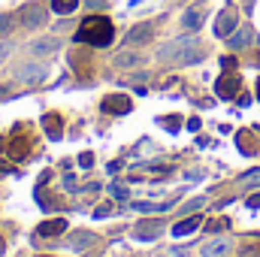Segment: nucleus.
I'll return each instance as SVG.
<instances>
[{"mask_svg": "<svg viewBox=\"0 0 260 257\" xmlns=\"http://www.w3.org/2000/svg\"><path fill=\"white\" fill-rule=\"evenodd\" d=\"M164 127H170V130H179V127H182V121H179V118H164Z\"/></svg>", "mask_w": 260, "mask_h": 257, "instance_id": "25", "label": "nucleus"}, {"mask_svg": "<svg viewBox=\"0 0 260 257\" xmlns=\"http://www.w3.org/2000/svg\"><path fill=\"white\" fill-rule=\"evenodd\" d=\"M115 64L121 67V70H130V67H139V64H145V61H142V55H139V52H118Z\"/></svg>", "mask_w": 260, "mask_h": 257, "instance_id": "17", "label": "nucleus"}, {"mask_svg": "<svg viewBox=\"0 0 260 257\" xmlns=\"http://www.w3.org/2000/svg\"><path fill=\"white\" fill-rule=\"evenodd\" d=\"M18 18H21V24L24 27H40V24H46V6L43 3H27V6H21V12H18Z\"/></svg>", "mask_w": 260, "mask_h": 257, "instance_id": "3", "label": "nucleus"}, {"mask_svg": "<svg viewBox=\"0 0 260 257\" xmlns=\"http://www.w3.org/2000/svg\"><path fill=\"white\" fill-rule=\"evenodd\" d=\"M79 164H82V167H91V164H94V154H91V151H85V154L79 157Z\"/></svg>", "mask_w": 260, "mask_h": 257, "instance_id": "26", "label": "nucleus"}, {"mask_svg": "<svg viewBox=\"0 0 260 257\" xmlns=\"http://www.w3.org/2000/svg\"><path fill=\"white\" fill-rule=\"evenodd\" d=\"M257 64H260V55H257Z\"/></svg>", "mask_w": 260, "mask_h": 257, "instance_id": "31", "label": "nucleus"}, {"mask_svg": "<svg viewBox=\"0 0 260 257\" xmlns=\"http://www.w3.org/2000/svg\"><path fill=\"white\" fill-rule=\"evenodd\" d=\"M103 112H109V115H124V112H130V100L124 94H112V97L103 100Z\"/></svg>", "mask_w": 260, "mask_h": 257, "instance_id": "8", "label": "nucleus"}, {"mask_svg": "<svg viewBox=\"0 0 260 257\" xmlns=\"http://www.w3.org/2000/svg\"><path fill=\"white\" fill-rule=\"evenodd\" d=\"M200 224H203V221H200V215H191V218H185V221H179V224L173 227V236H191Z\"/></svg>", "mask_w": 260, "mask_h": 257, "instance_id": "16", "label": "nucleus"}, {"mask_svg": "<svg viewBox=\"0 0 260 257\" xmlns=\"http://www.w3.org/2000/svg\"><path fill=\"white\" fill-rule=\"evenodd\" d=\"M167 257H191V251H185V248H170Z\"/></svg>", "mask_w": 260, "mask_h": 257, "instance_id": "24", "label": "nucleus"}, {"mask_svg": "<svg viewBox=\"0 0 260 257\" xmlns=\"http://www.w3.org/2000/svg\"><path fill=\"white\" fill-rule=\"evenodd\" d=\"M248 209H260V194H251L248 197Z\"/></svg>", "mask_w": 260, "mask_h": 257, "instance_id": "27", "label": "nucleus"}, {"mask_svg": "<svg viewBox=\"0 0 260 257\" xmlns=\"http://www.w3.org/2000/svg\"><path fill=\"white\" fill-rule=\"evenodd\" d=\"M79 3H82V0H52V9H55L58 15H70Z\"/></svg>", "mask_w": 260, "mask_h": 257, "instance_id": "20", "label": "nucleus"}, {"mask_svg": "<svg viewBox=\"0 0 260 257\" xmlns=\"http://www.w3.org/2000/svg\"><path fill=\"white\" fill-rule=\"evenodd\" d=\"M182 24H185V30H197V27L203 24V9H200V6L188 9V12L182 15Z\"/></svg>", "mask_w": 260, "mask_h": 257, "instance_id": "18", "label": "nucleus"}, {"mask_svg": "<svg viewBox=\"0 0 260 257\" xmlns=\"http://www.w3.org/2000/svg\"><path fill=\"white\" fill-rule=\"evenodd\" d=\"M85 3H88L91 9H103V6H106V0H85Z\"/></svg>", "mask_w": 260, "mask_h": 257, "instance_id": "28", "label": "nucleus"}, {"mask_svg": "<svg viewBox=\"0 0 260 257\" xmlns=\"http://www.w3.org/2000/svg\"><path fill=\"white\" fill-rule=\"evenodd\" d=\"M46 76H49V67L46 64H21L18 67V79L24 85H40V82H46Z\"/></svg>", "mask_w": 260, "mask_h": 257, "instance_id": "5", "label": "nucleus"}, {"mask_svg": "<svg viewBox=\"0 0 260 257\" xmlns=\"http://www.w3.org/2000/svg\"><path fill=\"white\" fill-rule=\"evenodd\" d=\"M6 55H9V43H0V64L6 61Z\"/></svg>", "mask_w": 260, "mask_h": 257, "instance_id": "29", "label": "nucleus"}, {"mask_svg": "<svg viewBox=\"0 0 260 257\" xmlns=\"http://www.w3.org/2000/svg\"><path fill=\"white\" fill-rule=\"evenodd\" d=\"M236 91H239V76L230 70V73H224L218 82H215V94L221 97V100H233L236 97Z\"/></svg>", "mask_w": 260, "mask_h": 257, "instance_id": "4", "label": "nucleus"}, {"mask_svg": "<svg viewBox=\"0 0 260 257\" xmlns=\"http://www.w3.org/2000/svg\"><path fill=\"white\" fill-rule=\"evenodd\" d=\"M109 191H112L115 200H127V185H121V182H112V188H109Z\"/></svg>", "mask_w": 260, "mask_h": 257, "instance_id": "22", "label": "nucleus"}, {"mask_svg": "<svg viewBox=\"0 0 260 257\" xmlns=\"http://www.w3.org/2000/svg\"><path fill=\"white\" fill-rule=\"evenodd\" d=\"M157 58L167 61V64H200V61L206 58V49L197 43L194 37H182V40L167 43V46L157 52Z\"/></svg>", "mask_w": 260, "mask_h": 257, "instance_id": "2", "label": "nucleus"}, {"mask_svg": "<svg viewBox=\"0 0 260 257\" xmlns=\"http://www.w3.org/2000/svg\"><path fill=\"white\" fill-rule=\"evenodd\" d=\"M164 233V221H139L136 224V239H157Z\"/></svg>", "mask_w": 260, "mask_h": 257, "instance_id": "9", "label": "nucleus"}, {"mask_svg": "<svg viewBox=\"0 0 260 257\" xmlns=\"http://www.w3.org/2000/svg\"><path fill=\"white\" fill-rule=\"evenodd\" d=\"M30 49H34L37 55H52V52H58V49H61V43H58V40H37Z\"/></svg>", "mask_w": 260, "mask_h": 257, "instance_id": "19", "label": "nucleus"}, {"mask_svg": "<svg viewBox=\"0 0 260 257\" xmlns=\"http://www.w3.org/2000/svg\"><path fill=\"white\" fill-rule=\"evenodd\" d=\"M236 27H239V15L233 9H224L218 15V21H215V37H230Z\"/></svg>", "mask_w": 260, "mask_h": 257, "instance_id": "6", "label": "nucleus"}, {"mask_svg": "<svg viewBox=\"0 0 260 257\" xmlns=\"http://www.w3.org/2000/svg\"><path fill=\"white\" fill-rule=\"evenodd\" d=\"M257 97H260V82H257Z\"/></svg>", "mask_w": 260, "mask_h": 257, "instance_id": "30", "label": "nucleus"}, {"mask_svg": "<svg viewBox=\"0 0 260 257\" xmlns=\"http://www.w3.org/2000/svg\"><path fill=\"white\" fill-rule=\"evenodd\" d=\"M15 30V15H0V40Z\"/></svg>", "mask_w": 260, "mask_h": 257, "instance_id": "21", "label": "nucleus"}, {"mask_svg": "<svg viewBox=\"0 0 260 257\" xmlns=\"http://www.w3.org/2000/svg\"><path fill=\"white\" fill-rule=\"evenodd\" d=\"M151 37H154V24H148V21H145V24H136V27L130 30L124 43H127V46H145Z\"/></svg>", "mask_w": 260, "mask_h": 257, "instance_id": "7", "label": "nucleus"}, {"mask_svg": "<svg viewBox=\"0 0 260 257\" xmlns=\"http://www.w3.org/2000/svg\"><path fill=\"white\" fill-rule=\"evenodd\" d=\"M76 40L79 43H88V46H97V49H106L112 40H115V27L106 15H88L79 30H76Z\"/></svg>", "mask_w": 260, "mask_h": 257, "instance_id": "1", "label": "nucleus"}, {"mask_svg": "<svg viewBox=\"0 0 260 257\" xmlns=\"http://www.w3.org/2000/svg\"><path fill=\"white\" fill-rule=\"evenodd\" d=\"M227 251H230V242H227V239H212V242H206V245L200 248L203 257H224Z\"/></svg>", "mask_w": 260, "mask_h": 257, "instance_id": "12", "label": "nucleus"}, {"mask_svg": "<svg viewBox=\"0 0 260 257\" xmlns=\"http://www.w3.org/2000/svg\"><path fill=\"white\" fill-rule=\"evenodd\" d=\"M64 230H67V221H64V218H55V221H43L37 233H40V236H49V239H52V236H61Z\"/></svg>", "mask_w": 260, "mask_h": 257, "instance_id": "14", "label": "nucleus"}, {"mask_svg": "<svg viewBox=\"0 0 260 257\" xmlns=\"http://www.w3.org/2000/svg\"><path fill=\"white\" fill-rule=\"evenodd\" d=\"M242 182H245V185H251V182H260V170H251V173H245V176H242Z\"/></svg>", "mask_w": 260, "mask_h": 257, "instance_id": "23", "label": "nucleus"}, {"mask_svg": "<svg viewBox=\"0 0 260 257\" xmlns=\"http://www.w3.org/2000/svg\"><path fill=\"white\" fill-rule=\"evenodd\" d=\"M88 245H94V233H85V230L73 233V239H70V251H73V254H82Z\"/></svg>", "mask_w": 260, "mask_h": 257, "instance_id": "13", "label": "nucleus"}, {"mask_svg": "<svg viewBox=\"0 0 260 257\" xmlns=\"http://www.w3.org/2000/svg\"><path fill=\"white\" fill-rule=\"evenodd\" d=\"M251 40H254L251 27H239V30H233V34L227 37V46H230V49H245Z\"/></svg>", "mask_w": 260, "mask_h": 257, "instance_id": "11", "label": "nucleus"}, {"mask_svg": "<svg viewBox=\"0 0 260 257\" xmlns=\"http://www.w3.org/2000/svg\"><path fill=\"white\" fill-rule=\"evenodd\" d=\"M43 127H46V133H49L52 139H61V133H64V118H61L58 112H49V115H43Z\"/></svg>", "mask_w": 260, "mask_h": 257, "instance_id": "10", "label": "nucleus"}, {"mask_svg": "<svg viewBox=\"0 0 260 257\" xmlns=\"http://www.w3.org/2000/svg\"><path fill=\"white\" fill-rule=\"evenodd\" d=\"M27 148H30V139H27L24 133H15V139H12V145H9V157H12V160H21Z\"/></svg>", "mask_w": 260, "mask_h": 257, "instance_id": "15", "label": "nucleus"}]
</instances>
